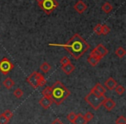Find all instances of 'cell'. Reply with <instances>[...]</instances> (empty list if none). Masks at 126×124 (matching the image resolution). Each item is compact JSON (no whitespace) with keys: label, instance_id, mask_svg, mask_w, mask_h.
<instances>
[{"label":"cell","instance_id":"cell-27","mask_svg":"<svg viewBox=\"0 0 126 124\" xmlns=\"http://www.w3.org/2000/svg\"><path fill=\"white\" fill-rule=\"evenodd\" d=\"M10 122V119H8L4 114L0 115V124H8Z\"/></svg>","mask_w":126,"mask_h":124},{"label":"cell","instance_id":"cell-25","mask_svg":"<svg viewBox=\"0 0 126 124\" xmlns=\"http://www.w3.org/2000/svg\"><path fill=\"white\" fill-rule=\"evenodd\" d=\"M110 27L106 24H103L102 25V35H107L109 33H110Z\"/></svg>","mask_w":126,"mask_h":124},{"label":"cell","instance_id":"cell-13","mask_svg":"<svg viewBox=\"0 0 126 124\" xmlns=\"http://www.w3.org/2000/svg\"><path fill=\"white\" fill-rule=\"evenodd\" d=\"M95 48H96V50L98 51V54H100V56H101L102 58L105 57V55L108 54V49H107L103 44H98Z\"/></svg>","mask_w":126,"mask_h":124},{"label":"cell","instance_id":"cell-19","mask_svg":"<svg viewBox=\"0 0 126 124\" xmlns=\"http://www.w3.org/2000/svg\"><path fill=\"white\" fill-rule=\"evenodd\" d=\"M40 69H41V71L43 72V73H47V72H48L49 71H50L51 66L49 65L47 62H43V63L41 65Z\"/></svg>","mask_w":126,"mask_h":124},{"label":"cell","instance_id":"cell-1","mask_svg":"<svg viewBox=\"0 0 126 124\" xmlns=\"http://www.w3.org/2000/svg\"><path fill=\"white\" fill-rule=\"evenodd\" d=\"M48 46L64 47L75 59H80L83 54L90 48L89 44L79 34H74V36L65 44H48Z\"/></svg>","mask_w":126,"mask_h":124},{"label":"cell","instance_id":"cell-31","mask_svg":"<svg viewBox=\"0 0 126 124\" xmlns=\"http://www.w3.org/2000/svg\"><path fill=\"white\" fill-rule=\"evenodd\" d=\"M90 55H91V56H94V57H97V58H99V59H102V57L100 56V54H98V51L96 50V48H94L93 50H92Z\"/></svg>","mask_w":126,"mask_h":124},{"label":"cell","instance_id":"cell-30","mask_svg":"<svg viewBox=\"0 0 126 124\" xmlns=\"http://www.w3.org/2000/svg\"><path fill=\"white\" fill-rule=\"evenodd\" d=\"M60 62H61V66H65V65H67V64L70 63L71 61H70V59L67 57V56H64L63 58H61V59L60 60Z\"/></svg>","mask_w":126,"mask_h":124},{"label":"cell","instance_id":"cell-28","mask_svg":"<svg viewBox=\"0 0 126 124\" xmlns=\"http://www.w3.org/2000/svg\"><path fill=\"white\" fill-rule=\"evenodd\" d=\"M76 114L74 113V112H71V113H69L68 115H67V120L69 121L70 122H74V120H75V118H76Z\"/></svg>","mask_w":126,"mask_h":124},{"label":"cell","instance_id":"cell-24","mask_svg":"<svg viewBox=\"0 0 126 124\" xmlns=\"http://www.w3.org/2000/svg\"><path fill=\"white\" fill-rule=\"evenodd\" d=\"M93 31L95 32V34L98 35H102V24L98 23L96 26L93 28Z\"/></svg>","mask_w":126,"mask_h":124},{"label":"cell","instance_id":"cell-12","mask_svg":"<svg viewBox=\"0 0 126 124\" xmlns=\"http://www.w3.org/2000/svg\"><path fill=\"white\" fill-rule=\"evenodd\" d=\"M61 69H62V71L65 72L66 74L69 75V74H71L75 70V67L70 62V63L67 64V65H65V66H61Z\"/></svg>","mask_w":126,"mask_h":124},{"label":"cell","instance_id":"cell-8","mask_svg":"<svg viewBox=\"0 0 126 124\" xmlns=\"http://www.w3.org/2000/svg\"><path fill=\"white\" fill-rule=\"evenodd\" d=\"M103 106L105 107V109L106 110L110 111V110H112L116 107V102L114 100H112L111 98L106 97L103 103Z\"/></svg>","mask_w":126,"mask_h":124},{"label":"cell","instance_id":"cell-4","mask_svg":"<svg viewBox=\"0 0 126 124\" xmlns=\"http://www.w3.org/2000/svg\"><path fill=\"white\" fill-rule=\"evenodd\" d=\"M38 5L46 14L50 15L59 6V4L56 0H43L42 3L38 4Z\"/></svg>","mask_w":126,"mask_h":124},{"label":"cell","instance_id":"cell-33","mask_svg":"<svg viewBox=\"0 0 126 124\" xmlns=\"http://www.w3.org/2000/svg\"><path fill=\"white\" fill-rule=\"evenodd\" d=\"M51 124H63V123L61 122V121L60 120V119H55Z\"/></svg>","mask_w":126,"mask_h":124},{"label":"cell","instance_id":"cell-14","mask_svg":"<svg viewBox=\"0 0 126 124\" xmlns=\"http://www.w3.org/2000/svg\"><path fill=\"white\" fill-rule=\"evenodd\" d=\"M3 84L4 85V87L6 88V89H11V88L14 86V84H15V82H14V80H13L11 78H10V77H7L4 80V82H3Z\"/></svg>","mask_w":126,"mask_h":124},{"label":"cell","instance_id":"cell-15","mask_svg":"<svg viewBox=\"0 0 126 124\" xmlns=\"http://www.w3.org/2000/svg\"><path fill=\"white\" fill-rule=\"evenodd\" d=\"M101 60V59L99 58H97V57H94V56H91L90 55L89 57L87 58V61L88 63L92 66V67H95L98 64V62Z\"/></svg>","mask_w":126,"mask_h":124},{"label":"cell","instance_id":"cell-22","mask_svg":"<svg viewBox=\"0 0 126 124\" xmlns=\"http://www.w3.org/2000/svg\"><path fill=\"white\" fill-rule=\"evenodd\" d=\"M115 91H116V92H117V95L121 96V95L124 94V91H125V88H124L123 85H118V84H117V87L115 88Z\"/></svg>","mask_w":126,"mask_h":124},{"label":"cell","instance_id":"cell-11","mask_svg":"<svg viewBox=\"0 0 126 124\" xmlns=\"http://www.w3.org/2000/svg\"><path fill=\"white\" fill-rule=\"evenodd\" d=\"M105 87H106L108 90H110V91H112V90H115V88L117 87V81H116L115 79H113V78L110 77L105 82Z\"/></svg>","mask_w":126,"mask_h":124},{"label":"cell","instance_id":"cell-23","mask_svg":"<svg viewBox=\"0 0 126 124\" xmlns=\"http://www.w3.org/2000/svg\"><path fill=\"white\" fill-rule=\"evenodd\" d=\"M13 95H14V96H16V98H21L22 96H23V90L20 89V88H17V89H16L14 91V92H13Z\"/></svg>","mask_w":126,"mask_h":124},{"label":"cell","instance_id":"cell-5","mask_svg":"<svg viewBox=\"0 0 126 124\" xmlns=\"http://www.w3.org/2000/svg\"><path fill=\"white\" fill-rule=\"evenodd\" d=\"M14 69V64L8 58L4 57L0 60V72L4 75H7L11 71Z\"/></svg>","mask_w":126,"mask_h":124},{"label":"cell","instance_id":"cell-7","mask_svg":"<svg viewBox=\"0 0 126 124\" xmlns=\"http://www.w3.org/2000/svg\"><path fill=\"white\" fill-rule=\"evenodd\" d=\"M74 9L79 14H82V13H84L85 11H86L87 5L83 2L82 0H79V1H78V2L74 5Z\"/></svg>","mask_w":126,"mask_h":124},{"label":"cell","instance_id":"cell-10","mask_svg":"<svg viewBox=\"0 0 126 124\" xmlns=\"http://www.w3.org/2000/svg\"><path fill=\"white\" fill-rule=\"evenodd\" d=\"M91 91H93L95 94L98 95V96H103V95L105 94V91H106V90H105V88L101 84H99V83H97V84H95V86L91 90Z\"/></svg>","mask_w":126,"mask_h":124},{"label":"cell","instance_id":"cell-26","mask_svg":"<svg viewBox=\"0 0 126 124\" xmlns=\"http://www.w3.org/2000/svg\"><path fill=\"white\" fill-rule=\"evenodd\" d=\"M93 114L92 113V112H90V111H88V112H86V114H85V115H84V118H85V120H86V122H90V121H92L93 119Z\"/></svg>","mask_w":126,"mask_h":124},{"label":"cell","instance_id":"cell-18","mask_svg":"<svg viewBox=\"0 0 126 124\" xmlns=\"http://www.w3.org/2000/svg\"><path fill=\"white\" fill-rule=\"evenodd\" d=\"M112 10H113V7H112V5L109 2H105V4L102 5V11L105 13H106V14L110 13Z\"/></svg>","mask_w":126,"mask_h":124},{"label":"cell","instance_id":"cell-20","mask_svg":"<svg viewBox=\"0 0 126 124\" xmlns=\"http://www.w3.org/2000/svg\"><path fill=\"white\" fill-rule=\"evenodd\" d=\"M46 83H47V81H46L44 76L42 75V73H40V72H39V74H38V84H39V86L45 85Z\"/></svg>","mask_w":126,"mask_h":124},{"label":"cell","instance_id":"cell-34","mask_svg":"<svg viewBox=\"0 0 126 124\" xmlns=\"http://www.w3.org/2000/svg\"><path fill=\"white\" fill-rule=\"evenodd\" d=\"M42 1H43V0H36V2L38 3V4H40V3H42Z\"/></svg>","mask_w":126,"mask_h":124},{"label":"cell","instance_id":"cell-32","mask_svg":"<svg viewBox=\"0 0 126 124\" xmlns=\"http://www.w3.org/2000/svg\"><path fill=\"white\" fill-rule=\"evenodd\" d=\"M3 114H4V115H5V116L7 117L8 119H11V117H13V113H12V111H11V110H5V111H4Z\"/></svg>","mask_w":126,"mask_h":124},{"label":"cell","instance_id":"cell-21","mask_svg":"<svg viewBox=\"0 0 126 124\" xmlns=\"http://www.w3.org/2000/svg\"><path fill=\"white\" fill-rule=\"evenodd\" d=\"M42 94L43 96H47V97H51V88L50 86H47L45 89L42 91Z\"/></svg>","mask_w":126,"mask_h":124},{"label":"cell","instance_id":"cell-16","mask_svg":"<svg viewBox=\"0 0 126 124\" xmlns=\"http://www.w3.org/2000/svg\"><path fill=\"white\" fill-rule=\"evenodd\" d=\"M74 124H86L87 122H86V120H85L84 118V115H82V114H78L77 115H76V118L75 120H74V122H73Z\"/></svg>","mask_w":126,"mask_h":124},{"label":"cell","instance_id":"cell-17","mask_svg":"<svg viewBox=\"0 0 126 124\" xmlns=\"http://www.w3.org/2000/svg\"><path fill=\"white\" fill-rule=\"evenodd\" d=\"M115 54L119 58V59H122V58H124V56H125L126 51L123 47H117V48L116 49Z\"/></svg>","mask_w":126,"mask_h":124},{"label":"cell","instance_id":"cell-9","mask_svg":"<svg viewBox=\"0 0 126 124\" xmlns=\"http://www.w3.org/2000/svg\"><path fill=\"white\" fill-rule=\"evenodd\" d=\"M40 105L45 110H47L49 107L51 106V104L53 103V100L51 99V97H47V96H42L39 101Z\"/></svg>","mask_w":126,"mask_h":124},{"label":"cell","instance_id":"cell-3","mask_svg":"<svg viewBox=\"0 0 126 124\" xmlns=\"http://www.w3.org/2000/svg\"><path fill=\"white\" fill-rule=\"evenodd\" d=\"M105 96H98V95L95 94L93 91H91L86 96H85V101L90 105L93 109L95 110H98L100 107L103 105V103L105 99Z\"/></svg>","mask_w":126,"mask_h":124},{"label":"cell","instance_id":"cell-29","mask_svg":"<svg viewBox=\"0 0 126 124\" xmlns=\"http://www.w3.org/2000/svg\"><path fill=\"white\" fill-rule=\"evenodd\" d=\"M116 124H126V118L124 115L117 117V119L116 120Z\"/></svg>","mask_w":126,"mask_h":124},{"label":"cell","instance_id":"cell-2","mask_svg":"<svg viewBox=\"0 0 126 124\" xmlns=\"http://www.w3.org/2000/svg\"><path fill=\"white\" fill-rule=\"evenodd\" d=\"M51 99L56 105H61L69 96L71 92L61 81H56L51 86Z\"/></svg>","mask_w":126,"mask_h":124},{"label":"cell","instance_id":"cell-6","mask_svg":"<svg viewBox=\"0 0 126 124\" xmlns=\"http://www.w3.org/2000/svg\"><path fill=\"white\" fill-rule=\"evenodd\" d=\"M38 72H33L30 76H28L26 79L27 82L34 88V89H36L39 87V84H38Z\"/></svg>","mask_w":126,"mask_h":124}]
</instances>
